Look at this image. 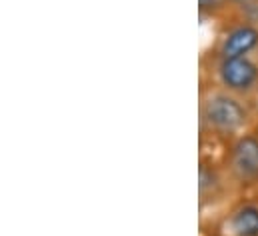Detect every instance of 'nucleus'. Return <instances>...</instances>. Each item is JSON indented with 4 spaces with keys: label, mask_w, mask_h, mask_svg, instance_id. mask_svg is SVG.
Masks as SVG:
<instances>
[{
    "label": "nucleus",
    "mask_w": 258,
    "mask_h": 236,
    "mask_svg": "<svg viewBox=\"0 0 258 236\" xmlns=\"http://www.w3.org/2000/svg\"><path fill=\"white\" fill-rule=\"evenodd\" d=\"M200 118L210 130L218 134H236L244 128L248 112L242 102L228 90H210L202 96Z\"/></svg>",
    "instance_id": "obj_1"
},
{
    "label": "nucleus",
    "mask_w": 258,
    "mask_h": 236,
    "mask_svg": "<svg viewBox=\"0 0 258 236\" xmlns=\"http://www.w3.org/2000/svg\"><path fill=\"white\" fill-rule=\"evenodd\" d=\"M218 80L228 92H248L258 82V66L248 58L220 60L218 64Z\"/></svg>",
    "instance_id": "obj_2"
},
{
    "label": "nucleus",
    "mask_w": 258,
    "mask_h": 236,
    "mask_svg": "<svg viewBox=\"0 0 258 236\" xmlns=\"http://www.w3.org/2000/svg\"><path fill=\"white\" fill-rule=\"evenodd\" d=\"M230 170L236 180L250 184L258 180V136L242 134L230 152Z\"/></svg>",
    "instance_id": "obj_3"
},
{
    "label": "nucleus",
    "mask_w": 258,
    "mask_h": 236,
    "mask_svg": "<svg viewBox=\"0 0 258 236\" xmlns=\"http://www.w3.org/2000/svg\"><path fill=\"white\" fill-rule=\"evenodd\" d=\"M256 46H258V28L252 22H248V24H240V26L232 28L222 38L220 48H218V54H220V60L244 58Z\"/></svg>",
    "instance_id": "obj_4"
},
{
    "label": "nucleus",
    "mask_w": 258,
    "mask_h": 236,
    "mask_svg": "<svg viewBox=\"0 0 258 236\" xmlns=\"http://www.w3.org/2000/svg\"><path fill=\"white\" fill-rule=\"evenodd\" d=\"M228 228L234 236H258V206L256 204H242L238 206L230 220Z\"/></svg>",
    "instance_id": "obj_5"
},
{
    "label": "nucleus",
    "mask_w": 258,
    "mask_h": 236,
    "mask_svg": "<svg viewBox=\"0 0 258 236\" xmlns=\"http://www.w3.org/2000/svg\"><path fill=\"white\" fill-rule=\"evenodd\" d=\"M240 14L248 20V22H258V0H236Z\"/></svg>",
    "instance_id": "obj_6"
},
{
    "label": "nucleus",
    "mask_w": 258,
    "mask_h": 236,
    "mask_svg": "<svg viewBox=\"0 0 258 236\" xmlns=\"http://www.w3.org/2000/svg\"><path fill=\"white\" fill-rule=\"evenodd\" d=\"M216 176H214V172L212 170H206V168H200V196L204 198L206 196V190L210 188V190H214L216 188Z\"/></svg>",
    "instance_id": "obj_7"
},
{
    "label": "nucleus",
    "mask_w": 258,
    "mask_h": 236,
    "mask_svg": "<svg viewBox=\"0 0 258 236\" xmlns=\"http://www.w3.org/2000/svg\"><path fill=\"white\" fill-rule=\"evenodd\" d=\"M222 2H224V0H198V6H200L202 12H212V10L220 8Z\"/></svg>",
    "instance_id": "obj_8"
},
{
    "label": "nucleus",
    "mask_w": 258,
    "mask_h": 236,
    "mask_svg": "<svg viewBox=\"0 0 258 236\" xmlns=\"http://www.w3.org/2000/svg\"><path fill=\"white\" fill-rule=\"evenodd\" d=\"M232 2H236V0H232Z\"/></svg>",
    "instance_id": "obj_9"
}]
</instances>
